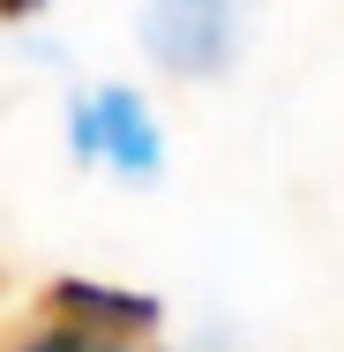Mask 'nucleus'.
Here are the masks:
<instances>
[{
    "instance_id": "obj_3",
    "label": "nucleus",
    "mask_w": 344,
    "mask_h": 352,
    "mask_svg": "<svg viewBox=\"0 0 344 352\" xmlns=\"http://www.w3.org/2000/svg\"><path fill=\"white\" fill-rule=\"evenodd\" d=\"M38 307H60V315L90 322V330H105V338H120V345H142V338L165 322V307H157L150 292L98 285V278H53L45 292H38Z\"/></svg>"
},
{
    "instance_id": "obj_5",
    "label": "nucleus",
    "mask_w": 344,
    "mask_h": 352,
    "mask_svg": "<svg viewBox=\"0 0 344 352\" xmlns=\"http://www.w3.org/2000/svg\"><path fill=\"white\" fill-rule=\"evenodd\" d=\"M38 8H45V0H0V23H30Z\"/></svg>"
},
{
    "instance_id": "obj_2",
    "label": "nucleus",
    "mask_w": 344,
    "mask_h": 352,
    "mask_svg": "<svg viewBox=\"0 0 344 352\" xmlns=\"http://www.w3.org/2000/svg\"><path fill=\"white\" fill-rule=\"evenodd\" d=\"M68 135L82 157H105L113 173H128V180H150L157 173V157H165V142H157V120H150V105H142L135 90H120V82H105L98 98H82L68 113Z\"/></svg>"
},
{
    "instance_id": "obj_4",
    "label": "nucleus",
    "mask_w": 344,
    "mask_h": 352,
    "mask_svg": "<svg viewBox=\"0 0 344 352\" xmlns=\"http://www.w3.org/2000/svg\"><path fill=\"white\" fill-rule=\"evenodd\" d=\"M0 352H135V345H120V338L75 322L60 307H38V300H30V315H15V322L0 330Z\"/></svg>"
},
{
    "instance_id": "obj_1",
    "label": "nucleus",
    "mask_w": 344,
    "mask_h": 352,
    "mask_svg": "<svg viewBox=\"0 0 344 352\" xmlns=\"http://www.w3.org/2000/svg\"><path fill=\"white\" fill-rule=\"evenodd\" d=\"M142 45L165 75H225L240 45V0H150L142 8Z\"/></svg>"
}]
</instances>
